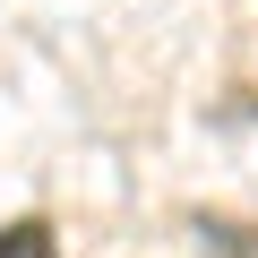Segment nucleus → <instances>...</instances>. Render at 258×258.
Returning a JSON list of instances; mask_svg holds the SVG:
<instances>
[{
	"label": "nucleus",
	"mask_w": 258,
	"mask_h": 258,
	"mask_svg": "<svg viewBox=\"0 0 258 258\" xmlns=\"http://www.w3.org/2000/svg\"><path fill=\"white\" fill-rule=\"evenodd\" d=\"M0 258H60V241H52V224H43V215H26V224L0 232Z\"/></svg>",
	"instance_id": "obj_2"
},
{
	"label": "nucleus",
	"mask_w": 258,
	"mask_h": 258,
	"mask_svg": "<svg viewBox=\"0 0 258 258\" xmlns=\"http://www.w3.org/2000/svg\"><path fill=\"white\" fill-rule=\"evenodd\" d=\"M189 232L207 258H258V224H241V215H198Z\"/></svg>",
	"instance_id": "obj_1"
}]
</instances>
